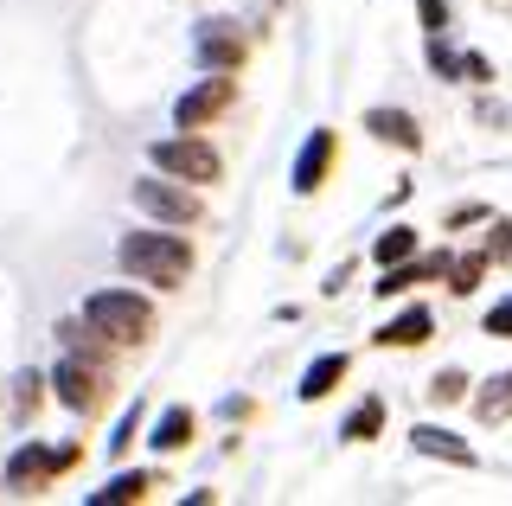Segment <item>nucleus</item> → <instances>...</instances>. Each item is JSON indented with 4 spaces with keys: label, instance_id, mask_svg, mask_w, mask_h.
<instances>
[{
    "label": "nucleus",
    "instance_id": "1",
    "mask_svg": "<svg viewBox=\"0 0 512 506\" xmlns=\"http://www.w3.org/2000/svg\"><path fill=\"white\" fill-rule=\"evenodd\" d=\"M116 257L135 282H154V289H180L192 276V244L173 237V231H128Z\"/></svg>",
    "mask_w": 512,
    "mask_h": 506
},
{
    "label": "nucleus",
    "instance_id": "2",
    "mask_svg": "<svg viewBox=\"0 0 512 506\" xmlns=\"http://www.w3.org/2000/svg\"><path fill=\"white\" fill-rule=\"evenodd\" d=\"M84 327L109 346H135L154 334V308L135 289H96V295H84Z\"/></svg>",
    "mask_w": 512,
    "mask_h": 506
},
{
    "label": "nucleus",
    "instance_id": "3",
    "mask_svg": "<svg viewBox=\"0 0 512 506\" xmlns=\"http://www.w3.org/2000/svg\"><path fill=\"white\" fill-rule=\"evenodd\" d=\"M148 161H154V173H167V180H192V186H212L218 173H224L218 148H212V141H199L192 129L173 135V141H154Z\"/></svg>",
    "mask_w": 512,
    "mask_h": 506
},
{
    "label": "nucleus",
    "instance_id": "4",
    "mask_svg": "<svg viewBox=\"0 0 512 506\" xmlns=\"http://www.w3.org/2000/svg\"><path fill=\"white\" fill-rule=\"evenodd\" d=\"M71 462H77V442H64V449L26 442V449H13V462H7V494H45Z\"/></svg>",
    "mask_w": 512,
    "mask_h": 506
},
{
    "label": "nucleus",
    "instance_id": "5",
    "mask_svg": "<svg viewBox=\"0 0 512 506\" xmlns=\"http://www.w3.org/2000/svg\"><path fill=\"white\" fill-rule=\"evenodd\" d=\"M231 103H237V77L231 71H205V84H192L186 97L173 103V122H180V129H205V122H218Z\"/></svg>",
    "mask_w": 512,
    "mask_h": 506
},
{
    "label": "nucleus",
    "instance_id": "6",
    "mask_svg": "<svg viewBox=\"0 0 512 506\" xmlns=\"http://www.w3.org/2000/svg\"><path fill=\"white\" fill-rule=\"evenodd\" d=\"M135 212L160 218V225H199V199L186 186H173L167 173L160 180H135Z\"/></svg>",
    "mask_w": 512,
    "mask_h": 506
},
{
    "label": "nucleus",
    "instance_id": "7",
    "mask_svg": "<svg viewBox=\"0 0 512 506\" xmlns=\"http://www.w3.org/2000/svg\"><path fill=\"white\" fill-rule=\"evenodd\" d=\"M192 65L199 71H237L244 65V33H237L231 20H199V33H192Z\"/></svg>",
    "mask_w": 512,
    "mask_h": 506
},
{
    "label": "nucleus",
    "instance_id": "8",
    "mask_svg": "<svg viewBox=\"0 0 512 506\" xmlns=\"http://www.w3.org/2000/svg\"><path fill=\"white\" fill-rule=\"evenodd\" d=\"M52 385H58V404L64 410H84V417H90V410L103 404V372L84 366V359H64V366L52 372Z\"/></svg>",
    "mask_w": 512,
    "mask_h": 506
},
{
    "label": "nucleus",
    "instance_id": "9",
    "mask_svg": "<svg viewBox=\"0 0 512 506\" xmlns=\"http://www.w3.org/2000/svg\"><path fill=\"white\" fill-rule=\"evenodd\" d=\"M333 161H340V135H333V129H314L308 148H301V161H295V193H301V199L320 193V180H327Z\"/></svg>",
    "mask_w": 512,
    "mask_h": 506
},
{
    "label": "nucleus",
    "instance_id": "10",
    "mask_svg": "<svg viewBox=\"0 0 512 506\" xmlns=\"http://www.w3.org/2000/svg\"><path fill=\"white\" fill-rule=\"evenodd\" d=\"M448 270V257H423V263H384V282H378V302H391V295H404V289H416V282H436Z\"/></svg>",
    "mask_w": 512,
    "mask_h": 506
},
{
    "label": "nucleus",
    "instance_id": "11",
    "mask_svg": "<svg viewBox=\"0 0 512 506\" xmlns=\"http://www.w3.org/2000/svg\"><path fill=\"white\" fill-rule=\"evenodd\" d=\"M410 442H416V455H442V462H455V468H474V449H468L461 436L436 430V423H416V430H410Z\"/></svg>",
    "mask_w": 512,
    "mask_h": 506
},
{
    "label": "nucleus",
    "instance_id": "12",
    "mask_svg": "<svg viewBox=\"0 0 512 506\" xmlns=\"http://www.w3.org/2000/svg\"><path fill=\"white\" fill-rule=\"evenodd\" d=\"M346 366H352L346 353H320L314 366L301 372V385H295V391H301V404H320V398H327V391H333V385L346 378Z\"/></svg>",
    "mask_w": 512,
    "mask_h": 506
},
{
    "label": "nucleus",
    "instance_id": "13",
    "mask_svg": "<svg viewBox=\"0 0 512 506\" xmlns=\"http://www.w3.org/2000/svg\"><path fill=\"white\" fill-rule=\"evenodd\" d=\"M365 129H372L378 141H397V148H423V129H416V122L404 116V109H372V116H365Z\"/></svg>",
    "mask_w": 512,
    "mask_h": 506
},
{
    "label": "nucleus",
    "instance_id": "14",
    "mask_svg": "<svg viewBox=\"0 0 512 506\" xmlns=\"http://www.w3.org/2000/svg\"><path fill=\"white\" fill-rule=\"evenodd\" d=\"M192 430H199V417H192V410L186 404H173V410H160V423H154V449L160 455H173V449H186V442H192Z\"/></svg>",
    "mask_w": 512,
    "mask_h": 506
},
{
    "label": "nucleus",
    "instance_id": "15",
    "mask_svg": "<svg viewBox=\"0 0 512 506\" xmlns=\"http://www.w3.org/2000/svg\"><path fill=\"white\" fill-rule=\"evenodd\" d=\"M429 327H436V321H429V308H404V314H397V321L378 334V346H423Z\"/></svg>",
    "mask_w": 512,
    "mask_h": 506
},
{
    "label": "nucleus",
    "instance_id": "16",
    "mask_svg": "<svg viewBox=\"0 0 512 506\" xmlns=\"http://www.w3.org/2000/svg\"><path fill=\"white\" fill-rule=\"evenodd\" d=\"M474 417H480V423H506V417H512V372H500V378H493V385L474 398Z\"/></svg>",
    "mask_w": 512,
    "mask_h": 506
},
{
    "label": "nucleus",
    "instance_id": "17",
    "mask_svg": "<svg viewBox=\"0 0 512 506\" xmlns=\"http://www.w3.org/2000/svg\"><path fill=\"white\" fill-rule=\"evenodd\" d=\"M148 487H154V474H116V481H109V487H96V494H90V506H122V500H141V494H148Z\"/></svg>",
    "mask_w": 512,
    "mask_h": 506
},
{
    "label": "nucleus",
    "instance_id": "18",
    "mask_svg": "<svg viewBox=\"0 0 512 506\" xmlns=\"http://www.w3.org/2000/svg\"><path fill=\"white\" fill-rule=\"evenodd\" d=\"M378 430H384V404H378V398H365V404L346 417V430H340V436H346V442H372Z\"/></svg>",
    "mask_w": 512,
    "mask_h": 506
},
{
    "label": "nucleus",
    "instance_id": "19",
    "mask_svg": "<svg viewBox=\"0 0 512 506\" xmlns=\"http://www.w3.org/2000/svg\"><path fill=\"white\" fill-rule=\"evenodd\" d=\"M410 250H416V231H410V225H391V231H378L372 257H378V263H404Z\"/></svg>",
    "mask_w": 512,
    "mask_h": 506
},
{
    "label": "nucleus",
    "instance_id": "20",
    "mask_svg": "<svg viewBox=\"0 0 512 506\" xmlns=\"http://www.w3.org/2000/svg\"><path fill=\"white\" fill-rule=\"evenodd\" d=\"M448 289H455V295H474L480 289V276H487V257H461V263H448Z\"/></svg>",
    "mask_w": 512,
    "mask_h": 506
},
{
    "label": "nucleus",
    "instance_id": "21",
    "mask_svg": "<svg viewBox=\"0 0 512 506\" xmlns=\"http://www.w3.org/2000/svg\"><path fill=\"white\" fill-rule=\"evenodd\" d=\"M461 391H468V372H442V378H429V398H436V404H455Z\"/></svg>",
    "mask_w": 512,
    "mask_h": 506
},
{
    "label": "nucleus",
    "instance_id": "22",
    "mask_svg": "<svg viewBox=\"0 0 512 506\" xmlns=\"http://www.w3.org/2000/svg\"><path fill=\"white\" fill-rule=\"evenodd\" d=\"M429 71H436V77H455V71H461V58H455V52L442 45V33L429 39Z\"/></svg>",
    "mask_w": 512,
    "mask_h": 506
},
{
    "label": "nucleus",
    "instance_id": "23",
    "mask_svg": "<svg viewBox=\"0 0 512 506\" xmlns=\"http://www.w3.org/2000/svg\"><path fill=\"white\" fill-rule=\"evenodd\" d=\"M135 436H141V404H135V410H128V417L116 423V436H109V449L122 455V449H128V442H135Z\"/></svg>",
    "mask_w": 512,
    "mask_h": 506
},
{
    "label": "nucleus",
    "instance_id": "24",
    "mask_svg": "<svg viewBox=\"0 0 512 506\" xmlns=\"http://www.w3.org/2000/svg\"><path fill=\"white\" fill-rule=\"evenodd\" d=\"M480 327H487L493 340H512V302H500V308H493V314H487Z\"/></svg>",
    "mask_w": 512,
    "mask_h": 506
},
{
    "label": "nucleus",
    "instance_id": "25",
    "mask_svg": "<svg viewBox=\"0 0 512 506\" xmlns=\"http://www.w3.org/2000/svg\"><path fill=\"white\" fill-rule=\"evenodd\" d=\"M416 13H423L429 33H442V26H448V0H416Z\"/></svg>",
    "mask_w": 512,
    "mask_h": 506
},
{
    "label": "nucleus",
    "instance_id": "26",
    "mask_svg": "<svg viewBox=\"0 0 512 506\" xmlns=\"http://www.w3.org/2000/svg\"><path fill=\"white\" fill-rule=\"evenodd\" d=\"M461 71H468L474 84H493V65H487V58H480V52H461Z\"/></svg>",
    "mask_w": 512,
    "mask_h": 506
},
{
    "label": "nucleus",
    "instance_id": "27",
    "mask_svg": "<svg viewBox=\"0 0 512 506\" xmlns=\"http://www.w3.org/2000/svg\"><path fill=\"white\" fill-rule=\"evenodd\" d=\"M493 231H500V237H493V244H487V257H500V263H512V225H493Z\"/></svg>",
    "mask_w": 512,
    "mask_h": 506
}]
</instances>
